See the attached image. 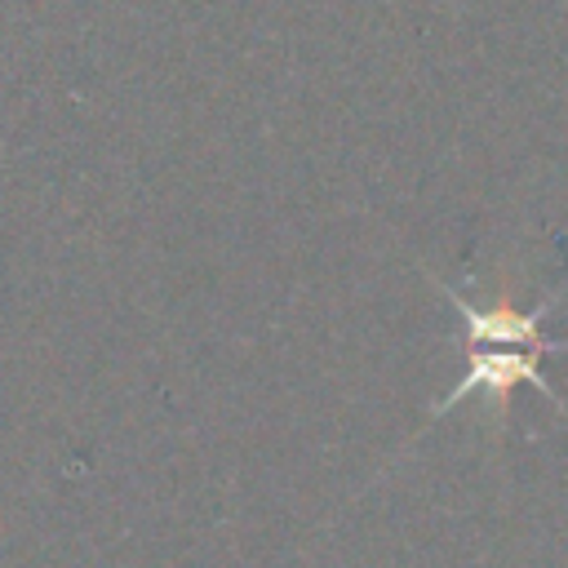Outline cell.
<instances>
[{"instance_id":"obj_1","label":"cell","mask_w":568,"mask_h":568,"mask_svg":"<svg viewBox=\"0 0 568 568\" xmlns=\"http://www.w3.org/2000/svg\"><path fill=\"white\" fill-rule=\"evenodd\" d=\"M466 359H470L466 377L435 404V417L448 413L453 404L470 399V395H484V399L493 404V413L506 417V399H510V390L524 386V382H528L541 399H550L555 408H564V399L555 395V386L541 377V359H546V355L524 351V346H466Z\"/></svg>"},{"instance_id":"obj_2","label":"cell","mask_w":568,"mask_h":568,"mask_svg":"<svg viewBox=\"0 0 568 568\" xmlns=\"http://www.w3.org/2000/svg\"><path fill=\"white\" fill-rule=\"evenodd\" d=\"M439 293L457 306L462 315V328H466V346H524V351H537V355H555V351H568V337H550L546 333V315L550 306L559 302L564 284L550 288L532 311H515V306H475L466 302L457 288L439 284Z\"/></svg>"}]
</instances>
